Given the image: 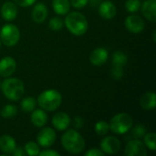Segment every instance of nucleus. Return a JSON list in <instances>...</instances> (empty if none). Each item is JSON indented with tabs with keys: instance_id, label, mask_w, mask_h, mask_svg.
Segmentation results:
<instances>
[{
	"instance_id": "1",
	"label": "nucleus",
	"mask_w": 156,
	"mask_h": 156,
	"mask_svg": "<svg viewBox=\"0 0 156 156\" xmlns=\"http://www.w3.org/2000/svg\"><path fill=\"white\" fill-rule=\"evenodd\" d=\"M64 25L72 35L78 37L84 35L89 28L88 20L85 16L76 11L67 15L64 20Z\"/></svg>"
},
{
	"instance_id": "2",
	"label": "nucleus",
	"mask_w": 156,
	"mask_h": 156,
	"mask_svg": "<svg viewBox=\"0 0 156 156\" xmlns=\"http://www.w3.org/2000/svg\"><path fill=\"white\" fill-rule=\"evenodd\" d=\"M61 144L67 152L78 154L84 150L85 140L76 130H69L62 135Z\"/></svg>"
},
{
	"instance_id": "3",
	"label": "nucleus",
	"mask_w": 156,
	"mask_h": 156,
	"mask_svg": "<svg viewBox=\"0 0 156 156\" xmlns=\"http://www.w3.org/2000/svg\"><path fill=\"white\" fill-rule=\"evenodd\" d=\"M1 90L5 97L13 101L20 100L25 93L24 83L17 78L7 77L3 82H1Z\"/></svg>"
},
{
	"instance_id": "4",
	"label": "nucleus",
	"mask_w": 156,
	"mask_h": 156,
	"mask_svg": "<svg viewBox=\"0 0 156 156\" xmlns=\"http://www.w3.org/2000/svg\"><path fill=\"white\" fill-rule=\"evenodd\" d=\"M62 102L61 94L56 90H47L41 92L37 97V103L39 107L47 112H53L57 110Z\"/></svg>"
},
{
	"instance_id": "5",
	"label": "nucleus",
	"mask_w": 156,
	"mask_h": 156,
	"mask_svg": "<svg viewBox=\"0 0 156 156\" xmlns=\"http://www.w3.org/2000/svg\"><path fill=\"white\" fill-rule=\"evenodd\" d=\"M133 124V121L131 115L125 112H121L112 117L109 126L112 133L116 134H124L131 130Z\"/></svg>"
},
{
	"instance_id": "6",
	"label": "nucleus",
	"mask_w": 156,
	"mask_h": 156,
	"mask_svg": "<svg viewBox=\"0 0 156 156\" xmlns=\"http://www.w3.org/2000/svg\"><path fill=\"white\" fill-rule=\"evenodd\" d=\"M20 39L19 28L13 24H5L0 30V40L6 47H14Z\"/></svg>"
},
{
	"instance_id": "7",
	"label": "nucleus",
	"mask_w": 156,
	"mask_h": 156,
	"mask_svg": "<svg viewBox=\"0 0 156 156\" xmlns=\"http://www.w3.org/2000/svg\"><path fill=\"white\" fill-rule=\"evenodd\" d=\"M57 138V134L52 128L45 127L39 131L37 135V142L39 146L48 148L54 144Z\"/></svg>"
},
{
	"instance_id": "8",
	"label": "nucleus",
	"mask_w": 156,
	"mask_h": 156,
	"mask_svg": "<svg viewBox=\"0 0 156 156\" xmlns=\"http://www.w3.org/2000/svg\"><path fill=\"white\" fill-rule=\"evenodd\" d=\"M124 154L127 156H146L147 150L144 142L139 139H133L126 144Z\"/></svg>"
},
{
	"instance_id": "9",
	"label": "nucleus",
	"mask_w": 156,
	"mask_h": 156,
	"mask_svg": "<svg viewBox=\"0 0 156 156\" xmlns=\"http://www.w3.org/2000/svg\"><path fill=\"white\" fill-rule=\"evenodd\" d=\"M124 26L129 32L133 34H139L144 29L145 23L140 16L131 15L125 18Z\"/></svg>"
},
{
	"instance_id": "10",
	"label": "nucleus",
	"mask_w": 156,
	"mask_h": 156,
	"mask_svg": "<svg viewBox=\"0 0 156 156\" xmlns=\"http://www.w3.org/2000/svg\"><path fill=\"white\" fill-rule=\"evenodd\" d=\"M101 149L104 154H115L121 149L120 140L114 136H106L101 142Z\"/></svg>"
},
{
	"instance_id": "11",
	"label": "nucleus",
	"mask_w": 156,
	"mask_h": 156,
	"mask_svg": "<svg viewBox=\"0 0 156 156\" xmlns=\"http://www.w3.org/2000/svg\"><path fill=\"white\" fill-rule=\"evenodd\" d=\"M16 69V62L12 57H5L0 60V76L10 77Z\"/></svg>"
},
{
	"instance_id": "12",
	"label": "nucleus",
	"mask_w": 156,
	"mask_h": 156,
	"mask_svg": "<svg viewBox=\"0 0 156 156\" xmlns=\"http://www.w3.org/2000/svg\"><path fill=\"white\" fill-rule=\"evenodd\" d=\"M109 53L104 48H96L90 55V61L94 66H101L108 60Z\"/></svg>"
},
{
	"instance_id": "13",
	"label": "nucleus",
	"mask_w": 156,
	"mask_h": 156,
	"mask_svg": "<svg viewBox=\"0 0 156 156\" xmlns=\"http://www.w3.org/2000/svg\"><path fill=\"white\" fill-rule=\"evenodd\" d=\"M52 124L58 131H65L70 124V117L66 112H57L52 117Z\"/></svg>"
},
{
	"instance_id": "14",
	"label": "nucleus",
	"mask_w": 156,
	"mask_h": 156,
	"mask_svg": "<svg viewBox=\"0 0 156 156\" xmlns=\"http://www.w3.org/2000/svg\"><path fill=\"white\" fill-rule=\"evenodd\" d=\"M117 8L111 1H104L99 6V14L104 19H112L116 16Z\"/></svg>"
},
{
	"instance_id": "15",
	"label": "nucleus",
	"mask_w": 156,
	"mask_h": 156,
	"mask_svg": "<svg viewBox=\"0 0 156 156\" xmlns=\"http://www.w3.org/2000/svg\"><path fill=\"white\" fill-rule=\"evenodd\" d=\"M143 16L151 22L156 21V0H146L142 5Z\"/></svg>"
},
{
	"instance_id": "16",
	"label": "nucleus",
	"mask_w": 156,
	"mask_h": 156,
	"mask_svg": "<svg viewBox=\"0 0 156 156\" xmlns=\"http://www.w3.org/2000/svg\"><path fill=\"white\" fill-rule=\"evenodd\" d=\"M17 7L15 3L5 2L1 6V16L5 21H12L17 16Z\"/></svg>"
},
{
	"instance_id": "17",
	"label": "nucleus",
	"mask_w": 156,
	"mask_h": 156,
	"mask_svg": "<svg viewBox=\"0 0 156 156\" xmlns=\"http://www.w3.org/2000/svg\"><path fill=\"white\" fill-rule=\"evenodd\" d=\"M48 14V11L47 5L43 3H37L33 7L31 16H32V19L36 23H42L46 20Z\"/></svg>"
},
{
	"instance_id": "18",
	"label": "nucleus",
	"mask_w": 156,
	"mask_h": 156,
	"mask_svg": "<svg viewBox=\"0 0 156 156\" xmlns=\"http://www.w3.org/2000/svg\"><path fill=\"white\" fill-rule=\"evenodd\" d=\"M32 114L30 116L31 122L36 127H43L48 122V115L46 113V111L42 109L34 110L31 112Z\"/></svg>"
},
{
	"instance_id": "19",
	"label": "nucleus",
	"mask_w": 156,
	"mask_h": 156,
	"mask_svg": "<svg viewBox=\"0 0 156 156\" xmlns=\"http://www.w3.org/2000/svg\"><path fill=\"white\" fill-rule=\"evenodd\" d=\"M16 141L13 137L9 135L0 136V150L5 154H11L16 148Z\"/></svg>"
},
{
	"instance_id": "20",
	"label": "nucleus",
	"mask_w": 156,
	"mask_h": 156,
	"mask_svg": "<svg viewBox=\"0 0 156 156\" xmlns=\"http://www.w3.org/2000/svg\"><path fill=\"white\" fill-rule=\"evenodd\" d=\"M140 104L144 110H154L156 107V95L153 91L144 93L140 100Z\"/></svg>"
},
{
	"instance_id": "21",
	"label": "nucleus",
	"mask_w": 156,
	"mask_h": 156,
	"mask_svg": "<svg viewBox=\"0 0 156 156\" xmlns=\"http://www.w3.org/2000/svg\"><path fill=\"white\" fill-rule=\"evenodd\" d=\"M52 7L58 15H66L69 12L70 3L69 0H53Z\"/></svg>"
},
{
	"instance_id": "22",
	"label": "nucleus",
	"mask_w": 156,
	"mask_h": 156,
	"mask_svg": "<svg viewBox=\"0 0 156 156\" xmlns=\"http://www.w3.org/2000/svg\"><path fill=\"white\" fill-rule=\"evenodd\" d=\"M21 109L25 112H31L35 110L37 106V101L33 97H25L21 103H20Z\"/></svg>"
},
{
	"instance_id": "23",
	"label": "nucleus",
	"mask_w": 156,
	"mask_h": 156,
	"mask_svg": "<svg viewBox=\"0 0 156 156\" xmlns=\"http://www.w3.org/2000/svg\"><path fill=\"white\" fill-rule=\"evenodd\" d=\"M128 60V57L126 56V54L122 51H115L113 56H112V63L115 66H121L123 67Z\"/></svg>"
},
{
	"instance_id": "24",
	"label": "nucleus",
	"mask_w": 156,
	"mask_h": 156,
	"mask_svg": "<svg viewBox=\"0 0 156 156\" xmlns=\"http://www.w3.org/2000/svg\"><path fill=\"white\" fill-rule=\"evenodd\" d=\"M144 144L151 151H155L156 149V134L154 133H145L144 136Z\"/></svg>"
},
{
	"instance_id": "25",
	"label": "nucleus",
	"mask_w": 156,
	"mask_h": 156,
	"mask_svg": "<svg viewBox=\"0 0 156 156\" xmlns=\"http://www.w3.org/2000/svg\"><path fill=\"white\" fill-rule=\"evenodd\" d=\"M24 150H25L26 154H27V155L29 156L38 155V154L40 152L38 144L35 143V142H27L25 144Z\"/></svg>"
},
{
	"instance_id": "26",
	"label": "nucleus",
	"mask_w": 156,
	"mask_h": 156,
	"mask_svg": "<svg viewBox=\"0 0 156 156\" xmlns=\"http://www.w3.org/2000/svg\"><path fill=\"white\" fill-rule=\"evenodd\" d=\"M131 137L133 139H140L146 133V128L144 124H137L133 128H131Z\"/></svg>"
},
{
	"instance_id": "27",
	"label": "nucleus",
	"mask_w": 156,
	"mask_h": 156,
	"mask_svg": "<svg viewBox=\"0 0 156 156\" xmlns=\"http://www.w3.org/2000/svg\"><path fill=\"white\" fill-rule=\"evenodd\" d=\"M17 112V108L14 105V104H6L1 111V116L5 118V119H9L14 117Z\"/></svg>"
},
{
	"instance_id": "28",
	"label": "nucleus",
	"mask_w": 156,
	"mask_h": 156,
	"mask_svg": "<svg viewBox=\"0 0 156 156\" xmlns=\"http://www.w3.org/2000/svg\"><path fill=\"white\" fill-rule=\"evenodd\" d=\"M94 130H95V133L98 134V135H101V136H104L108 133V132L110 131V126H109V123L104 122V121H100L98 122L96 124H95V127H94Z\"/></svg>"
},
{
	"instance_id": "29",
	"label": "nucleus",
	"mask_w": 156,
	"mask_h": 156,
	"mask_svg": "<svg viewBox=\"0 0 156 156\" xmlns=\"http://www.w3.org/2000/svg\"><path fill=\"white\" fill-rule=\"evenodd\" d=\"M141 1L140 0H127L125 2V8L130 13H136L141 8Z\"/></svg>"
},
{
	"instance_id": "30",
	"label": "nucleus",
	"mask_w": 156,
	"mask_h": 156,
	"mask_svg": "<svg viewBox=\"0 0 156 156\" xmlns=\"http://www.w3.org/2000/svg\"><path fill=\"white\" fill-rule=\"evenodd\" d=\"M63 26H64V22L58 16H54V17L50 18V20L48 22V27L53 31H58V30L62 29Z\"/></svg>"
},
{
	"instance_id": "31",
	"label": "nucleus",
	"mask_w": 156,
	"mask_h": 156,
	"mask_svg": "<svg viewBox=\"0 0 156 156\" xmlns=\"http://www.w3.org/2000/svg\"><path fill=\"white\" fill-rule=\"evenodd\" d=\"M111 75L115 80H121L123 77V67L113 65L111 69Z\"/></svg>"
},
{
	"instance_id": "32",
	"label": "nucleus",
	"mask_w": 156,
	"mask_h": 156,
	"mask_svg": "<svg viewBox=\"0 0 156 156\" xmlns=\"http://www.w3.org/2000/svg\"><path fill=\"white\" fill-rule=\"evenodd\" d=\"M88 2H89V0H69L70 5L74 8H77V9L83 8L84 6H86Z\"/></svg>"
},
{
	"instance_id": "33",
	"label": "nucleus",
	"mask_w": 156,
	"mask_h": 156,
	"mask_svg": "<svg viewBox=\"0 0 156 156\" xmlns=\"http://www.w3.org/2000/svg\"><path fill=\"white\" fill-rule=\"evenodd\" d=\"M37 0H14L15 4L21 7H28L36 3Z\"/></svg>"
},
{
	"instance_id": "34",
	"label": "nucleus",
	"mask_w": 156,
	"mask_h": 156,
	"mask_svg": "<svg viewBox=\"0 0 156 156\" xmlns=\"http://www.w3.org/2000/svg\"><path fill=\"white\" fill-rule=\"evenodd\" d=\"M84 125V120L80 116H75L73 119V126L76 129H81Z\"/></svg>"
},
{
	"instance_id": "35",
	"label": "nucleus",
	"mask_w": 156,
	"mask_h": 156,
	"mask_svg": "<svg viewBox=\"0 0 156 156\" xmlns=\"http://www.w3.org/2000/svg\"><path fill=\"white\" fill-rule=\"evenodd\" d=\"M104 155V153L101 150H99L97 148H92L85 153V156H102Z\"/></svg>"
},
{
	"instance_id": "36",
	"label": "nucleus",
	"mask_w": 156,
	"mask_h": 156,
	"mask_svg": "<svg viewBox=\"0 0 156 156\" xmlns=\"http://www.w3.org/2000/svg\"><path fill=\"white\" fill-rule=\"evenodd\" d=\"M38 155L40 156H59V153H58L57 151L54 150H44L42 152H39Z\"/></svg>"
},
{
	"instance_id": "37",
	"label": "nucleus",
	"mask_w": 156,
	"mask_h": 156,
	"mask_svg": "<svg viewBox=\"0 0 156 156\" xmlns=\"http://www.w3.org/2000/svg\"><path fill=\"white\" fill-rule=\"evenodd\" d=\"M11 154H13V155L15 156H24L26 155V153H25L24 148H22L20 146H16V148L11 153Z\"/></svg>"
},
{
	"instance_id": "38",
	"label": "nucleus",
	"mask_w": 156,
	"mask_h": 156,
	"mask_svg": "<svg viewBox=\"0 0 156 156\" xmlns=\"http://www.w3.org/2000/svg\"><path fill=\"white\" fill-rule=\"evenodd\" d=\"M0 89H1V80H0Z\"/></svg>"
},
{
	"instance_id": "39",
	"label": "nucleus",
	"mask_w": 156,
	"mask_h": 156,
	"mask_svg": "<svg viewBox=\"0 0 156 156\" xmlns=\"http://www.w3.org/2000/svg\"><path fill=\"white\" fill-rule=\"evenodd\" d=\"M0 48H1V40H0Z\"/></svg>"
}]
</instances>
